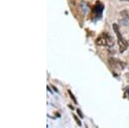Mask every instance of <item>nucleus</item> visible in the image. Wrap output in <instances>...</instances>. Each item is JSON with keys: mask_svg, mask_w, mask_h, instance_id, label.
<instances>
[{"mask_svg": "<svg viewBox=\"0 0 129 128\" xmlns=\"http://www.w3.org/2000/svg\"><path fill=\"white\" fill-rule=\"evenodd\" d=\"M95 43L98 46H104L110 47L114 46V39L109 33H103L96 39Z\"/></svg>", "mask_w": 129, "mask_h": 128, "instance_id": "nucleus-1", "label": "nucleus"}, {"mask_svg": "<svg viewBox=\"0 0 129 128\" xmlns=\"http://www.w3.org/2000/svg\"><path fill=\"white\" fill-rule=\"evenodd\" d=\"M113 27H114V32H115L116 35H117V38H118V45H119V47H120V53H123V52L126 51V48H127L128 43H127V41L122 37L121 34H120L119 27H118L117 24H114Z\"/></svg>", "mask_w": 129, "mask_h": 128, "instance_id": "nucleus-2", "label": "nucleus"}, {"mask_svg": "<svg viewBox=\"0 0 129 128\" xmlns=\"http://www.w3.org/2000/svg\"><path fill=\"white\" fill-rule=\"evenodd\" d=\"M109 63L110 66L114 70H123L124 68V64L121 61L114 59V58H109Z\"/></svg>", "mask_w": 129, "mask_h": 128, "instance_id": "nucleus-3", "label": "nucleus"}, {"mask_svg": "<svg viewBox=\"0 0 129 128\" xmlns=\"http://www.w3.org/2000/svg\"><path fill=\"white\" fill-rule=\"evenodd\" d=\"M103 5L100 2H97L95 4V5L93 8V12H92V16L95 18H98L101 16L102 13H103Z\"/></svg>", "mask_w": 129, "mask_h": 128, "instance_id": "nucleus-4", "label": "nucleus"}, {"mask_svg": "<svg viewBox=\"0 0 129 128\" xmlns=\"http://www.w3.org/2000/svg\"><path fill=\"white\" fill-rule=\"evenodd\" d=\"M68 93H69V95H70V96H71V98L72 99V101L74 102L75 104H78V102H77V100H76V98L74 97V96L72 95V93L71 92V90H68Z\"/></svg>", "mask_w": 129, "mask_h": 128, "instance_id": "nucleus-5", "label": "nucleus"}, {"mask_svg": "<svg viewBox=\"0 0 129 128\" xmlns=\"http://www.w3.org/2000/svg\"><path fill=\"white\" fill-rule=\"evenodd\" d=\"M73 117H74L75 120L77 121V123H78V125H79V126H81V125H82V123H81V121L79 120V119H78V117H77V116H76V115H75V114H73Z\"/></svg>", "mask_w": 129, "mask_h": 128, "instance_id": "nucleus-6", "label": "nucleus"}, {"mask_svg": "<svg viewBox=\"0 0 129 128\" xmlns=\"http://www.w3.org/2000/svg\"><path fill=\"white\" fill-rule=\"evenodd\" d=\"M77 112H78V114L79 115V117L80 118H84V115H83V113H82V112H81V110L80 109H77Z\"/></svg>", "mask_w": 129, "mask_h": 128, "instance_id": "nucleus-7", "label": "nucleus"}, {"mask_svg": "<svg viewBox=\"0 0 129 128\" xmlns=\"http://www.w3.org/2000/svg\"><path fill=\"white\" fill-rule=\"evenodd\" d=\"M127 95H128V96H129V88H128V90H127Z\"/></svg>", "mask_w": 129, "mask_h": 128, "instance_id": "nucleus-8", "label": "nucleus"}, {"mask_svg": "<svg viewBox=\"0 0 129 128\" xmlns=\"http://www.w3.org/2000/svg\"><path fill=\"white\" fill-rule=\"evenodd\" d=\"M121 1H127V2H129V0H121Z\"/></svg>", "mask_w": 129, "mask_h": 128, "instance_id": "nucleus-9", "label": "nucleus"}]
</instances>
